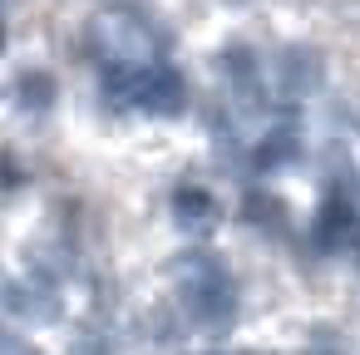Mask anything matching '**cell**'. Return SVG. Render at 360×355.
I'll return each instance as SVG.
<instances>
[{"mask_svg":"<svg viewBox=\"0 0 360 355\" xmlns=\"http://www.w3.org/2000/svg\"><path fill=\"white\" fill-rule=\"evenodd\" d=\"M168 301L183 311L193 335H207V340L232 335L247 316V291L237 271L222 262V252L212 247H183L168 262Z\"/></svg>","mask_w":360,"mask_h":355,"instance_id":"6da1fadb","label":"cell"},{"mask_svg":"<svg viewBox=\"0 0 360 355\" xmlns=\"http://www.w3.org/2000/svg\"><path fill=\"white\" fill-rule=\"evenodd\" d=\"M296 355H355V340L340 321H306Z\"/></svg>","mask_w":360,"mask_h":355,"instance_id":"277c9868","label":"cell"},{"mask_svg":"<svg viewBox=\"0 0 360 355\" xmlns=\"http://www.w3.org/2000/svg\"><path fill=\"white\" fill-rule=\"evenodd\" d=\"M207 355H257V350H207Z\"/></svg>","mask_w":360,"mask_h":355,"instance_id":"8992f818","label":"cell"},{"mask_svg":"<svg viewBox=\"0 0 360 355\" xmlns=\"http://www.w3.org/2000/svg\"><path fill=\"white\" fill-rule=\"evenodd\" d=\"M212 217H217V202H212V193H207L202 183H178V188H173V222H178V227L202 232Z\"/></svg>","mask_w":360,"mask_h":355,"instance_id":"3957f363","label":"cell"},{"mask_svg":"<svg viewBox=\"0 0 360 355\" xmlns=\"http://www.w3.org/2000/svg\"><path fill=\"white\" fill-rule=\"evenodd\" d=\"M242 222L252 232H262V237H286V202L276 193H266V188H252L242 198Z\"/></svg>","mask_w":360,"mask_h":355,"instance_id":"7a4b0ae2","label":"cell"},{"mask_svg":"<svg viewBox=\"0 0 360 355\" xmlns=\"http://www.w3.org/2000/svg\"><path fill=\"white\" fill-rule=\"evenodd\" d=\"M0 355H40V350L30 345V335H25L20 325H11V321H0Z\"/></svg>","mask_w":360,"mask_h":355,"instance_id":"5b68a950","label":"cell"}]
</instances>
